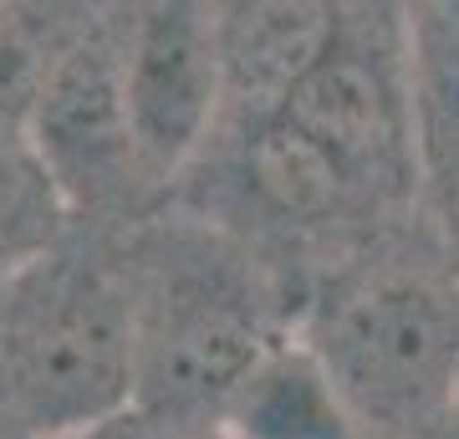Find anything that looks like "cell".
Here are the masks:
<instances>
[{
    "label": "cell",
    "mask_w": 459,
    "mask_h": 439,
    "mask_svg": "<svg viewBox=\"0 0 459 439\" xmlns=\"http://www.w3.org/2000/svg\"><path fill=\"white\" fill-rule=\"evenodd\" d=\"M413 210L459 266V0H403Z\"/></svg>",
    "instance_id": "8992f818"
},
{
    "label": "cell",
    "mask_w": 459,
    "mask_h": 439,
    "mask_svg": "<svg viewBox=\"0 0 459 439\" xmlns=\"http://www.w3.org/2000/svg\"><path fill=\"white\" fill-rule=\"evenodd\" d=\"M296 338L368 439H439L459 399V266L413 215L307 286Z\"/></svg>",
    "instance_id": "7a4b0ae2"
},
{
    "label": "cell",
    "mask_w": 459,
    "mask_h": 439,
    "mask_svg": "<svg viewBox=\"0 0 459 439\" xmlns=\"http://www.w3.org/2000/svg\"><path fill=\"white\" fill-rule=\"evenodd\" d=\"M189 439H225L220 429H199V435H189Z\"/></svg>",
    "instance_id": "7c38bea8"
},
{
    "label": "cell",
    "mask_w": 459,
    "mask_h": 439,
    "mask_svg": "<svg viewBox=\"0 0 459 439\" xmlns=\"http://www.w3.org/2000/svg\"><path fill=\"white\" fill-rule=\"evenodd\" d=\"M72 230L77 225H72L62 195L41 174V163L31 159V148L0 154V281L21 271L26 260H36L41 250H51L56 241H66Z\"/></svg>",
    "instance_id": "9c48e42d"
},
{
    "label": "cell",
    "mask_w": 459,
    "mask_h": 439,
    "mask_svg": "<svg viewBox=\"0 0 459 439\" xmlns=\"http://www.w3.org/2000/svg\"><path fill=\"white\" fill-rule=\"evenodd\" d=\"M117 241L138 317V408L199 435L235 383L296 332L301 286L240 230L179 199Z\"/></svg>",
    "instance_id": "6da1fadb"
},
{
    "label": "cell",
    "mask_w": 459,
    "mask_h": 439,
    "mask_svg": "<svg viewBox=\"0 0 459 439\" xmlns=\"http://www.w3.org/2000/svg\"><path fill=\"white\" fill-rule=\"evenodd\" d=\"M82 439H189L184 429H174V424H164L159 414H148V408H128L123 419L102 424V429H92V435Z\"/></svg>",
    "instance_id": "30bf717a"
},
{
    "label": "cell",
    "mask_w": 459,
    "mask_h": 439,
    "mask_svg": "<svg viewBox=\"0 0 459 439\" xmlns=\"http://www.w3.org/2000/svg\"><path fill=\"white\" fill-rule=\"evenodd\" d=\"M439 439H459V399H455V408H449V424H444Z\"/></svg>",
    "instance_id": "8fae6325"
},
{
    "label": "cell",
    "mask_w": 459,
    "mask_h": 439,
    "mask_svg": "<svg viewBox=\"0 0 459 439\" xmlns=\"http://www.w3.org/2000/svg\"><path fill=\"white\" fill-rule=\"evenodd\" d=\"M123 82L143 159L174 199L225 123L220 0H123Z\"/></svg>",
    "instance_id": "5b68a950"
},
{
    "label": "cell",
    "mask_w": 459,
    "mask_h": 439,
    "mask_svg": "<svg viewBox=\"0 0 459 439\" xmlns=\"http://www.w3.org/2000/svg\"><path fill=\"white\" fill-rule=\"evenodd\" d=\"M0 5H5V0H0Z\"/></svg>",
    "instance_id": "4fadbf2b"
},
{
    "label": "cell",
    "mask_w": 459,
    "mask_h": 439,
    "mask_svg": "<svg viewBox=\"0 0 459 439\" xmlns=\"http://www.w3.org/2000/svg\"><path fill=\"white\" fill-rule=\"evenodd\" d=\"M108 0H5L0 5V154L31 148L36 108L62 57L102 16Z\"/></svg>",
    "instance_id": "ba28073f"
},
{
    "label": "cell",
    "mask_w": 459,
    "mask_h": 439,
    "mask_svg": "<svg viewBox=\"0 0 459 439\" xmlns=\"http://www.w3.org/2000/svg\"><path fill=\"white\" fill-rule=\"evenodd\" d=\"M31 159L77 230L123 235L169 205V189L153 180L133 128L123 82V0H108L92 31L62 57L36 108Z\"/></svg>",
    "instance_id": "277c9868"
},
{
    "label": "cell",
    "mask_w": 459,
    "mask_h": 439,
    "mask_svg": "<svg viewBox=\"0 0 459 439\" xmlns=\"http://www.w3.org/2000/svg\"><path fill=\"white\" fill-rule=\"evenodd\" d=\"M204 429L225 439H368L342 389L296 332L235 383Z\"/></svg>",
    "instance_id": "52a82bcc"
},
{
    "label": "cell",
    "mask_w": 459,
    "mask_h": 439,
    "mask_svg": "<svg viewBox=\"0 0 459 439\" xmlns=\"http://www.w3.org/2000/svg\"><path fill=\"white\" fill-rule=\"evenodd\" d=\"M138 408L123 241L72 230L0 281V439H82Z\"/></svg>",
    "instance_id": "3957f363"
}]
</instances>
